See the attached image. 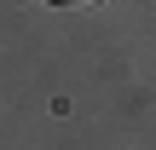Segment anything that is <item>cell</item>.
<instances>
[{
    "label": "cell",
    "instance_id": "cell-1",
    "mask_svg": "<svg viewBox=\"0 0 156 150\" xmlns=\"http://www.w3.org/2000/svg\"><path fill=\"white\" fill-rule=\"evenodd\" d=\"M58 12H87V6H98V0H52Z\"/></svg>",
    "mask_w": 156,
    "mask_h": 150
}]
</instances>
